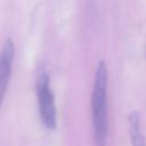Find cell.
<instances>
[{
    "instance_id": "1",
    "label": "cell",
    "mask_w": 146,
    "mask_h": 146,
    "mask_svg": "<svg viewBox=\"0 0 146 146\" xmlns=\"http://www.w3.org/2000/svg\"><path fill=\"white\" fill-rule=\"evenodd\" d=\"M107 86L108 73L104 60L96 67L94 87L91 92V117L94 140L96 146H106L108 135V111H107Z\"/></svg>"
},
{
    "instance_id": "4",
    "label": "cell",
    "mask_w": 146,
    "mask_h": 146,
    "mask_svg": "<svg viewBox=\"0 0 146 146\" xmlns=\"http://www.w3.org/2000/svg\"><path fill=\"white\" fill-rule=\"evenodd\" d=\"M128 130L131 146H146L140 125V116L136 111L130 112L128 115Z\"/></svg>"
},
{
    "instance_id": "2",
    "label": "cell",
    "mask_w": 146,
    "mask_h": 146,
    "mask_svg": "<svg viewBox=\"0 0 146 146\" xmlns=\"http://www.w3.org/2000/svg\"><path fill=\"white\" fill-rule=\"evenodd\" d=\"M35 94L39 104L40 119L43 127L48 130H55L57 125V111L54 94L50 88L49 74L46 71L40 72L36 78Z\"/></svg>"
},
{
    "instance_id": "3",
    "label": "cell",
    "mask_w": 146,
    "mask_h": 146,
    "mask_svg": "<svg viewBox=\"0 0 146 146\" xmlns=\"http://www.w3.org/2000/svg\"><path fill=\"white\" fill-rule=\"evenodd\" d=\"M15 56V44L13 39L8 36L0 50V108L2 106L7 87L13 70V62Z\"/></svg>"
}]
</instances>
